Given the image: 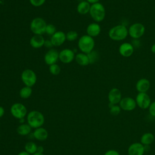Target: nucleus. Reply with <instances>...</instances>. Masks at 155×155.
Here are the masks:
<instances>
[{
    "mask_svg": "<svg viewBox=\"0 0 155 155\" xmlns=\"http://www.w3.org/2000/svg\"><path fill=\"white\" fill-rule=\"evenodd\" d=\"M128 35V28L125 25L119 24L113 26L108 31L109 38L114 41H123Z\"/></svg>",
    "mask_w": 155,
    "mask_h": 155,
    "instance_id": "nucleus-1",
    "label": "nucleus"
},
{
    "mask_svg": "<svg viewBox=\"0 0 155 155\" xmlns=\"http://www.w3.org/2000/svg\"><path fill=\"white\" fill-rule=\"evenodd\" d=\"M89 13L95 22H100L104 19L106 15V11L103 4L97 2L91 5Z\"/></svg>",
    "mask_w": 155,
    "mask_h": 155,
    "instance_id": "nucleus-2",
    "label": "nucleus"
},
{
    "mask_svg": "<svg viewBox=\"0 0 155 155\" xmlns=\"http://www.w3.org/2000/svg\"><path fill=\"white\" fill-rule=\"evenodd\" d=\"M78 45L82 53L88 54L93 50L95 45V42L93 38L88 36V35H85L79 38Z\"/></svg>",
    "mask_w": 155,
    "mask_h": 155,
    "instance_id": "nucleus-3",
    "label": "nucleus"
},
{
    "mask_svg": "<svg viewBox=\"0 0 155 155\" xmlns=\"http://www.w3.org/2000/svg\"><path fill=\"white\" fill-rule=\"evenodd\" d=\"M27 122L31 128H38L41 127L44 123V115L38 111H31L27 115Z\"/></svg>",
    "mask_w": 155,
    "mask_h": 155,
    "instance_id": "nucleus-4",
    "label": "nucleus"
},
{
    "mask_svg": "<svg viewBox=\"0 0 155 155\" xmlns=\"http://www.w3.org/2000/svg\"><path fill=\"white\" fill-rule=\"evenodd\" d=\"M47 25L44 19L37 17L31 21L30 23V30L35 35H42L45 33Z\"/></svg>",
    "mask_w": 155,
    "mask_h": 155,
    "instance_id": "nucleus-5",
    "label": "nucleus"
},
{
    "mask_svg": "<svg viewBox=\"0 0 155 155\" xmlns=\"http://www.w3.org/2000/svg\"><path fill=\"white\" fill-rule=\"evenodd\" d=\"M128 35L134 39L140 38L145 32V27L140 22H135L131 24L128 28Z\"/></svg>",
    "mask_w": 155,
    "mask_h": 155,
    "instance_id": "nucleus-6",
    "label": "nucleus"
},
{
    "mask_svg": "<svg viewBox=\"0 0 155 155\" xmlns=\"http://www.w3.org/2000/svg\"><path fill=\"white\" fill-rule=\"evenodd\" d=\"M21 80L25 86L31 87L36 84L37 76L32 70L25 69L21 73Z\"/></svg>",
    "mask_w": 155,
    "mask_h": 155,
    "instance_id": "nucleus-7",
    "label": "nucleus"
},
{
    "mask_svg": "<svg viewBox=\"0 0 155 155\" xmlns=\"http://www.w3.org/2000/svg\"><path fill=\"white\" fill-rule=\"evenodd\" d=\"M27 108L21 103H15L11 107V114L16 119H23L27 114Z\"/></svg>",
    "mask_w": 155,
    "mask_h": 155,
    "instance_id": "nucleus-8",
    "label": "nucleus"
},
{
    "mask_svg": "<svg viewBox=\"0 0 155 155\" xmlns=\"http://www.w3.org/2000/svg\"><path fill=\"white\" fill-rule=\"evenodd\" d=\"M135 101L137 105L142 109L148 108L151 103L150 97L147 93H138Z\"/></svg>",
    "mask_w": 155,
    "mask_h": 155,
    "instance_id": "nucleus-9",
    "label": "nucleus"
},
{
    "mask_svg": "<svg viewBox=\"0 0 155 155\" xmlns=\"http://www.w3.org/2000/svg\"><path fill=\"white\" fill-rule=\"evenodd\" d=\"M119 104L122 110L127 111L134 110L137 105L135 99L131 97H122Z\"/></svg>",
    "mask_w": 155,
    "mask_h": 155,
    "instance_id": "nucleus-10",
    "label": "nucleus"
},
{
    "mask_svg": "<svg viewBox=\"0 0 155 155\" xmlns=\"http://www.w3.org/2000/svg\"><path fill=\"white\" fill-rule=\"evenodd\" d=\"M134 48L132 44L130 42H123L119 47V53L120 55L124 58H129L134 53Z\"/></svg>",
    "mask_w": 155,
    "mask_h": 155,
    "instance_id": "nucleus-11",
    "label": "nucleus"
},
{
    "mask_svg": "<svg viewBox=\"0 0 155 155\" xmlns=\"http://www.w3.org/2000/svg\"><path fill=\"white\" fill-rule=\"evenodd\" d=\"M74 58L75 56L74 51L69 48L64 49L59 53V59L64 64L71 62Z\"/></svg>",
    "mask_w": 155,
    "mask_h": 155,
    "instance_id": "nucleus-12",
    "label": "nucleus"
},
{
    "mask_svg": "<svg viewBox=\"0 0 155 155\" xmlns=\"http://www.w3.org/2000/svg\"><path fill=\"white\" fill-rule=\"evenodd\" d=\"M122 93L120 90L117 88H111L108 94V99L109 103L111 104H119L122 99Z\"/></svg>",
    "mask_w": 155,
    "mask_h": 155,
    "instance_id": "nucleus-13",
    "label": "nucleus"
},
{
    "mask_svg": "<svg viewBox=\"0 0 155 155\" xmlns=\"http://www.w3.org/2000/svg\"><path fill=\"white\" fill-rule=\"evenodd\" d=\"M66 40V34L62 31H58L51 36L50 41L53 46L58 47L64 43Z\"/></svg>",
    "mask_w": 155,
    "mask_h": 155,
    "instance_id": "nucleus-14",
    "label": "nucleus"
},
{
    "mask_svg": "<svg viewBox=\"0 0 155 155\" xmlns=\"http://www.w3.org/2000/svg\"><path fill=\"white\" fill-rule=\"evenodd\" d=\"M144 152V145L139 142H135L131 144L128 148V155H143Z\"/></svg>",
    "mask_w": 155,
    "mask_h": 155,
    "instance_id": "nucleus-15",
    "label": "nucleus"
},
{
    "mask_svg": "<svg viewBox=\"0 0 155 155\" xmlns=\"http://www.w3.org/2000/svg\"><path fill=\"white\" fill-rule=\"evenodd\" d=\"M58 59L59 53L54 49L49 50L44 56V61L48 65L56 64Z\"/></svg>",
    "mask_w": 155,
    "mask_h": 155,
    "instance_id": "nucleus-16",
    "label": "nucleus"
},
{
    "mask_svg": "<svg viewBox=\"0 0 155 155\" xmlns=\"http://www.w3.org/2000/svg\"><path fill=\"white\" fill-rule=\"evenodd\" d=\"M151 86L150 82L146 78L139 79L136 84V89L139 93H147Z\"/></svg>",
    "mask_w": 155,
    "mask_h": 155,
    "instance_id": "nucleus-17",
    "label": "nucleus"
},
{
    "mask_svg": "<svg viewBox=\"0 0 155 155\" xmlns=\"http://www.w3.org/2000/svg\"><path fill=\"white\" fill-rule=\"evenodd\" d=\"M86 31L88 36L94 38L100 34L101 31V27L97 22H93L87 26Z\"/></svg>",
    "mask_w": 155,
    "mask_h": 155,
    "instance_id": "nucleus-18",
    "label": "nucleus"
},
{
    "mask_svg": "<svg viewBox=\"0 0 155 155\" xmlns=\"http://www.w3.org/2000/svg\"><path fill=\"white\" fill-rule=\"evenodd\" d=\"M45 41L42 35H35L30 38V44L34 48H39L44 45Z\"/></svg>",
    "mask_w": 155,
    "mask_h": 155,
    "instance_id": "nucleus-19",
    "label": "nucleus"
},
{
    "mask_svg": "<svg viewBox=\"0 0 155 155\" xmlns=\"http://www.w3.org/2000/svg\"><path fill=\"white\" fill-rule=\"evenodd\" d=\"M33 137L38 140L44 141L46 140L48 137V132L47 131L42 127L36 128L33 134Z\"/></svg>",
    "mask_w": 155,
    "mask_h": 155,
    "instance_id": "nucleus-20",
    "label": "nucleus"
},
{
    "mask_svg": "<svg viewBox=\"0 0 155 155\" xmlns=\"http://www.w3.org/2000/svg\"><path fill=\"white\" fill-rule=\"evenodd\" d=\"M91 4L87 1L79 2L77 6V11L81 15H86L90 12Z\"/></svg>",
    "mask_w": 155,
    "mask_h": 155,
    "instance_id": "nucleus-21",
    "label": "nucleus"
},
{
    "mask_svg": "<svg viewBox=\"0 0 155 155\" xmlns=\"http://www.w3.org/2000/svg\"><path fill=\"white\" fill-rule=\"evenodd\" d=\"M75 60L76 62L81 66H87L90 64V61L87 54L84 53H79L75 56Z\"/></svg>",
    "mask_w": 155,
    "mask_h": 155,
    "instance_id": "nucleus-22",
    "label": "nucleus"
},
{
    "mask_svg": "<svg viewBox=\"0 0 155 155\" xmlns=\"http://www.w3.org/2000/svg\"><path fill=\"white\" fill-rule=\"evenodd\" d=\"M154 140V136L151 133H144L140 137V143L143 145L151 144Z\"/></svg>",
    "mask_w": 155,
    "mask_h": 155,
    "instance_id": "nucleus-23",
    "label": "nucleus"
},
{
    "mask_svg": "<svg viewBox=\"0 0 155 155\" xmlns=\"http://www.w3.org/2000/svg\"><path fill=\"white\" fill-rule=\"evenodd\" d=\"M31 130V127L28 124H21L17 128V132L21 136L28 135Z\"/></svg>",
    "mask_w": 155,
    "mask_h": 155,
    "instance_id": "nucleus-24",
    "label": "nucleus"
},
{
    "mask_svg": "<svg viewBox=\"0 0 155 155\" xmlns=\"http://www.w3.org/2000/svg\"><path fill=\"white\" fill-rule=\"evenodd\" d=\"M32 93V89L31 87L28 86H25L22 88L19 91V96L21 98L27 99L28 98Z\"/></svg>",
    "mask_w": 155,
    "mask_h": 155,
    "instance_id": "nucleus-25",
    "label": "nucleus"
},
{
    "mask_svg": "<svg viewBox=\"0 0 155 155\" xmlns=\"http://www.w3.org/2000/svg\"><path fill=\"white\" fill-rule=\"evenodd\" d=\"M37 145L33 142H28L25 145V151L30 154H34L37 152Z\"/></svg>",
    "mask_w": 155,
    "mask_h": 155,
    "instance_id": "nucleus-26",
    "label": "nucleus"
},
{
    "mask_svg": "<svg viewBox=\"0 0 155 155\" xmlns=\"http://www.w3.org/2000/svg\"><path fill=\"white\" fill-rule=\"evenodd\" d=\"M108 107H109L110 113L112 116H117V115H118L120 113L121 110H122L120 108V106L117 105V104H111L109 103Z\"/></svg>",
    "mask_w": 155,
    "mask_h": 155,
    "instance_id": "nucleus-27",
    "label": "nucleus"
},
{
    "mask_svg": "<svg viewBox=\"0 0 155 155\" xmlns=\"http://www.w3.org/2000/svg\"><path fill=\"white\" fill-rule=\"evenodd\" d=\"M88 58H89V61H90V64H94L96 62H97L99 59V53L95 51V50H93L91 51L90 53H89L88 54H87Z\"/></svg>",
    "mask_w": 155,
    "mask_h": 155,
    "instance_id": "nucleus-28",
    "label": "nucleus"
},
{
    "mask_svg": "<svg viewBox=\"0 0 155 155\" xmlns=\"http://www.w3.org/2000/svg\"><path fill=\"white\" fill-rule=\"evenodd\" d=\"M49 71L50 73L52 74L53 75H58L61 72V68L58 64H54L50 65Z\"/></svg>",
    "mask_w": 155,
    "mask_h": 155,
    "instance_id": "nucleus-29",
    "label": "nucleus"
},
{
    "mask_svg": "<svg viewBox=\"0 0 155 155\" xmlns=\"http://www.w3.org/2000/svg\"><path fill=\"white\" fill-rule=\"evenodd\" d=\"M78 34L76 31L71 30L66 34V39L69 41H74L78 38Z\"/></svg>",
    "mask_w": 155,
    "mask_h": 155,
    "instance_id": "nucleus-30",
    "label": "nucleus"
},
{
    "mask_svg": "<svg viewBox=\"0 0 155 155\" xmlns=\"http://www.w3.org/2000/svg\"><path fill=\"white\" fill-rule=\"evenodd\" d=\"M56 32V29L55 26L53 24H47L46 26V29H45V33H47L48 35H53Z\"/></svg>",
    "mask_w": 155,
    "mask_h": 155,
    "instance_id": "nucleus-31",
    "label": "nucleus"
},
{
    "mask_svg": "<svg viewBox=\"0 0 155 155\" xmlns=\"http://www.w3.org/2000/svg\"><path fill=\"white\" fill-rule=\"evenodd\" d=\"M30 4L35 7H40L42 5L46 0H29Z\"/></svg>",
    "mask_w": 155,
    "mask_h": 155,
    "instance_id": "nucleus-32",
    "label": "nucleus"
},
{
    "mask_svg": "<svg viewBox=\"0 0 155 155\" xmlns=\"http://www.w3.org/2000/svg\"><path fill=\"white\" fill-rule=\"evenodd\" d=\"M149 113L152 116L155 117V101L152 102L148 108Z\"/></svg>",
    "mask_w": 155,
    "mask_h": 155,
    "instance_id": "nucleus-33",
    "label": "nucleus"
},
{
    "mask_svg": "<svg viewBox=\"0 0 155 155\" xmlns=\"http://www.w3.org/2000/svg\"><path fill=\"white\" fill-rule=\"evenodd\" d=\"M104 155H120L119 152L114 150H110L106 151Z\"/></svg>",
    "mask_w": 155,
    "mask_h": 155,
    "instance_id": "nucleus-34",
    "label": "nucleus"
},
{
    "mask_svg": "<svg viewBox=\"0 0 155 155\" xmlns=\"http://www.w3.org/2000/svg\"><path fill=\"white\" fill-rule=\"evenodd\" d=\"M44 46H45L47 48H51L53 45L50 40H45V43H44Z\"/></svg>",
    "mask_w": 155,
    "mask_h": 155,
    "instance_id": "nucleus-35",
    "label": "nucleus"
},
{
    "mask_svg": "<svg viewBox=\"0 0 155 155\" xmlns=\"http://www.w3.org/2000/svg\"><path fill=\"white\" fill-rule=\"evenodd\" d=\"M44 151V148L42 146L38 147L37 148V152L36 153H43Z\"/></svg>",
    "mask_w": 155,
    "mask_h": 155,
    "instance_id": "nucleus-36",
    "label": "nucleus"
},
{
    "mask_svg": "<svg viewBox=\"0 0 155 155\" xmlns=\"http://www.w3.org/2000/svg\"><path fill=\"white\" fill-rule=\"evenodd\" d=\"M4 114V109L2 107L0 106V118L2 117Z\"/></svg>",
    "mask_w": 155,
    "mask_h": 155,
    "instance_id": "nucleus-37",
    "label": "nucleus"
},
{
    "mask_svg": "<svg viewBox=\"0 0 155 155\" xmlns=\"http://www.w3.org/2000/svg\"><path fill=\"white\" fill-rule=\"evenodd\" d=\"M88 2H89L90 4H93L97 2H99L100 0H86Z\"/></svg>",
    "mask_w": 155,
    "mask_h": 155,
    "instance_id": "nucleus-38",
    "label": "nucleus"
},
{
    "mask_svg": "<svg viewBox=\"0 0 155 155\" xmlns=\"http://www.w3.org/2000/svg\"><path fill=\"white\" fill-rule=\"evenodd\" d=\"M151 51L153 53L155 54V43H154L151 47Z\"/></svg>",
    "mask_w": 155,
    "mask_h": 155,
    "instance_id": "nucleus-39",
    "label": "nucleus"
},
{
    "mask_svg": "<svg viewBox=\"0 0 155 155\" xmlns=\"http://www.w3.org/2000/svg\"><path fill=\"white\" fill-rule=\"evenodd\" d=\"M18 155H30V154L29 153H28L27 152H26L25 151H24L20 152Z\"/></svg>",
    "mask_w": 155,
    "mask_h": 155,
    "instance_id": "nucleus-40",
    "label": "nucleus"
},
{
    "mask_svg": "<svg viewBox=\"0 0 155 155\" xmlns=\"http://www.w3.org/2000/svg\"><path fill=\"white\" fill-rule=\"evenodd\" d=\"M33 155H44L43 153H36Z\"/></svg>",
    "mask_w": 155,
    "mask_h": 155,
    "instance_id": "nucleus-41",
    "label": "nucleus"
}]
</instances>
